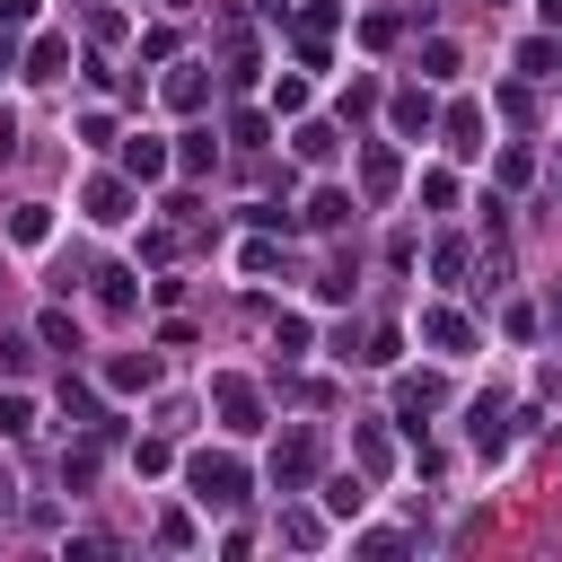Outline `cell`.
<instances>
[{
    "mask_svg": "<svg viewBox=\"0 0 562 562\" xmlns=\"http://www.w3.org/2000/svg\"><path fill=\"white\" fill-rule=\"evenodd\" d=\"M395 132H430V97H422V88L395 97Z\"/></svg>",
    "mask_w": 562,
    "mask_h": 562,
    "instance_id": "obj_20",
    "label": "cell"
},
{
    "mask_svg": "<svg viewBox=\"0 0 562 562\" xmlns=\"http://www.w3.org/2000/svg\"><path fill=\"white\" fill-rule=\"evenodd\" d=\"M35 18V0H0V26H26Z\"/></svg>",
    "mask_w": 562,
    "mask_h": 562,
    "instance_id": "obj_35",
    "label": "cell"
},
{
    "mask_svg": "<svg viewBox=\"0 0 562 562\" xmlns=\"http://www.w3.org/2000/svg\"><path fill=\"white\" fill-rule=\"evenodd\" d=\"M430 272H439V281H457V272H465V246H457V237H439V246H430Z\"/></svg>",
    "mask_w": 562,
    "mask_h": 562,
    "instance_id": "obj_30",
    "label": "cell"
},
{
    "mask_svg": "<svg viewBox=\"0 0 562 562\" xmlns=\"http://www.w3.org/2000/svg\"><path fill=\"white\" fill-rule=\"evenodd\" d=\"M439 404H448V386H439V378H404V386H395V422H404V430H422Z\"/></svg>",
    "mask_w": 562,
    "mask_h": 562,
    "instance_id": "obj_7",
    "label": "cell"
},
{
    "mask_svg": "<svg viewBox=\"0 0 562 562\" xmlns=\"http://www.w3.org/2000/svg\"><path fill=\"white\" fill-rule=\"evenodd\" d=\"M167 9H193V0H167Z\"/></svg>",
    "mask_w": 562,
    "mask_h": 562,
    "instance_id": "obj_39",
    "label": "cell"
},
{
    "mask_svg": "<svg viewBox=\"0 0 562 562\" xmlns=\"http://www.w3.org/2000/svg\"><path fill=\"white\" fill-rule=\"evenodd\" d=\"M360 501H369V492H360V483H351V474H334V483H325V509H334V518H351V509H360Z\"/></svg>",
    "mask_w": 562,
    "mask_h": 562,
    "instance_id": "obj_25",
    "label": "cell"
},
{
    "mask_svg": "<svg viewBox=\"0 0 562 562\" xmlns=\"http://www.w3.org/2000/svg\"><path fill=\"white\" fill-rule=\"evenodd\" d=\"M316 457H325V448H316V430H290V439L272 448V483H281V492H299V483L316 474Z\"/></svg>",
    "mask_w": 562,
    "mask_h": 562,
    "instance_id": "obj_4",
    "label": "cell"
},
{
    "mask_svg": "<svg viewBox=\"0 0 562 562\" xmlns=\"http://www.w3.org/2000/svg\"><path fill=\"white\" fill-rule=\"evenodd\" d=\"M351 448H360V465H369V474H386V457H395V448H386V430H378V422H360V430H351Z\"/></svg>",
    "mask_w": 562,
    "mask_h": 562,
    "instance_id": "obj_19",
    "label": "cell"
},
{
    "mask_svg": "<svg viewBox=\"0 0 562 562\" xmlns=\"http://www.w3.org/2000/svg\"><path fill=\"white\" fill-rule=\"evenodd\" d=\"M123 176H132V184H158V176H167V140H158V132H132V140H123Z\"/></svg>",
    "mask_w": 562,
    "mask_h": 562,
    "instance_id": "obj_8",
    "label": "cell"
},
{
    "mask_svg": "<svg viewBox=\"0 0 562 562\" xmlns=\"http://www.w3.org/2000/svg\"><path fill=\"white\" fill-rule=\"evenodd\" d=\"M97 299H105L114 316H132V272H97Z\"/></svg>",
    "mask_w": 562,
    "mask_h": 562,
    "instance_id": "obj_24",
    "label": "cell"
},
{
    "mask_svg": "<svg viewBox=\"0 0 562 562\" xmlns=\"http://www.w3.org/2000/svg\"><path fill=\"white\" fill-rule=\"evenodd\" d=\"M176 167H184V176H202V167H211V132H184V149H176Z\"/></svg>",
    "mask_w": 562,
    "mask_h": 562,
    "instance_id": "obj_29",
    "label": "cell"
},
{
    "mask_svg": "<svg viewBox=\"0 0 562 562\" xmlns=\"http://www.w3.org/2000/svg\"><path fill=\"white\" fill-rule=\"evenodd\" d=\"M395 35H404V26H395V18H386V9H378V18H360V44H369V53H386V44H395Z\"/></svg>",
    "mask_w": 562,
    "mask_h": 562,
    "instance_id": "obj_26",
    "label": "cell"
},
{
    "mask_svg": "<svg viewBox=\"0 0 562 562\" xmlns=\"http://www.w3.org/2000/svg\"><path fill=\"white\" fill-rule=\"evenodd\" d=\"M290 149H299L307 167H325V158H334L342 140H334V123H299V132H290Z\"/></svg>",
    "mask_w": 562,
    "mask_h": 562,
    "instance_id": "obj_14",
    "label": "cell"
},
{
    "mask_svg": "<svg viewBox=\"0 0 562 562\" xmlns=\"http://www.w3.org/2000/svg\"><path fill=\"white\" fill-rule=\"evenodd\" d=\"M422 70H430V79H448V70H457V44H448V35H430V44H422Z\"/></svg>",
    "mask_w": 562,
    "mask_h": 562,
    "instance_id": "obj_27",
    "label": "cell"
},
{
    "mask_svg": "<svg viewBox=\"0 0 562 562\" xmlns=\"http://www.w3.org/2000/svg\"><path fill=\"white\" fill-rule=\"evenodd\" d=\"M88 220H97V228H123V220H132V176H97V184H88Z\"/></svg>",
    "mask_w": 562,
    "mask_h": 562,
    "instance_id": "obj_6",
    "label": "cell"
},
{
    "mask_svg": "<svg viewBox=\"0 0 562 562\" xmlns=\"http://www.w3.org/2000/svg\"><path fill=\"white\" fill-rule=\"evenodd\" d=\"M544 316H553V325H562V281H553V299H544Z\"/></svg>",
    "mask_w": 562,
    "mask_h": 562,
    "instance_id": "obj_37",
    "label": "cell"
},
{
    "mask_svg": "<svg viewBox=\"0 0 562 562\" xmlns=\"http://www.w3.org/2000/svg\"><path fill=\"white\" fill-rule=\"evenodd\" d=\"M0 430L26 439V430H35V395H0Z\"/></svg>",
    "mask_w": 562,
    "mask_h": 562,
    "instance_id": "obj_23",
    "label": "cell"
},
{
    "mask_svg": "<svg viewBox=\"0 0 562 562\" xmlns=\"http://www.w3.org/2000/svg\"><path fill=\"white\" fill-rule=\"evenodd\" d=\"M149 378H158V360H149V351H123V360H105V386H114V395H132V386H149Z\"/></svg>",
    "mask_w": 562,
    "mask_h": 562,
    "instance_id": "obj_12",
    "label": "cell"
},
{
    "mask_svg": "<svg viewBox=\"0 0 562 562\" xmlns=\"http://www.w3.org/2000/svg\"><path fill=\"white\" fill-rule=\"evenodd\" d=\"M272 342H281V360H299V351H307V316H281V325H272Z\"/></svg>",
    "mask_w": 562,
    "mask_h": 562,
    "instance_id": "obj_31",
    "label": "cell"
},
{
    "mask_svg": "<svg viewBox=\"0 0 562 562\" xmlns=\"http://www.w3.org/2000/svg\"><path fill=\"white\" fill-rule=\"evenodd\" d=\"M184 483H193V501H202V509H237V501H246V465H237L228 448L184 457Z\"/></svg>",
    "mask_w": 562,
    "mask_h": 562,
    "instance_id": "obj_1",
    "label": "cell"
},
{
    "mask_svg": "<svg viewBox=\"0 0 562 562\" xmlns=\"http://www.w3.org/2000/svg\"><path fill=\"white\" fill-rule=\"evenodd\" d=\"M465 422H474V448H483V457H501V448H509V413H501V395H483Z\"/></svg>",
    "mask_w": 562,
    "mask_h": 562,
    "instance_id": "obj_10",
    "label": "cell"
},
{
    "mask_svg": "<svg viewBox=\"0 0 562 562\" xmlns=\"http://www.w3.org/2000/svg\"><path fill=\"white\" fill-rule=\"evenodd\" d=\"M299 220H307V228H342V220H351V193H334V184H325V193H316Z\"/></svg>",
    "mask_w": 562,
    "mask_h": 562,
    "instance_id": "obj_16",
    "label": "cell"
},
{
    "mask_svg": "<svg viewBox=\"0 0 562 562\" xmlns=\"http://www.w3.org/2000/svg\"><path fill=\"white\" fill-rule=\"evenodd\" d=\"M272 114H307V79H281L272 88Z\"/></svg>",
    "mask_w": 562,
    "mask_h": 562,
    "instance_id": "obj_32",
    "label": "cell"
},
{
    "mask_svg": "<svg viewBox=\"0 0 562 562\" xmlns=\"http://www.w3.org/2000/svg\"><path fill=\"white\" fill-rule=\"evenodd\" d=\"M211 404H220L228 430H263V395H255L246 378H211Z\"/></svg>",
    "mask_w": 562,
    "mask_h": 562,
    "instance_id": "obj_3",
    "label": "cell"
},
{
    "mask_svg": "<svg viewBox=\"0 0 562 562\" xmlns=\"http://www.w3.org/2000/svg\"><path fill=\"white\" fill-rule=\"evenodd\" d=\"M9 237H18V246H44V237H53V211H44V202H18V211H9Z\"/></svg>",
    "mask_w": 562,
    "mask_h": 562,
    "instance_id": "obj_15",
    "label": "cell"
},
{
    "mask_svg": "<svg viewBox=\"0 0 562 562\" xmlns=\"http://www.w3.org/2000/svg\"><path fill=\"white\" fill-rule=\"evenodd\" d=\"M395 184H404V158H395L386 140H369V149H360V193H369V202H386Z\"/></svg>",
    "mask_w": 562,
    "mask_h": 562,
    "instance_id": "obj_5",
    "label": "cell"
},
{
    "mask_svg": "<svg viewBox=\"0 0 562 562\" xmlns=\"http://www.w3.org/2000/svg\"><path fill=\"white\" fill-rule=\"evenodd\" d=\"M61 483H70V492H88V483H97V439L61 448Z\"/></svg>",
    "mask_w": 562,
    "mask_h": 562,
    "instance_id": "obj_17",
    "label": "cell"
},
{
    "mask_svg": "<svg viewBox=\"0 0 562 562\" xmlns=\"http://www.w3.org/2000/svg\"><path fill=\"white\" fill-rule=\"evenodd\" d=\"M61 61H70L61 35H35V44H26V79H61Z\"/></svg>",
    "mask_w": 562,
    "mask_h": 562,
    "instance_id": "obj_13",
    "label": "cell"
},
{
    "mask_svg": "<svg viewBox=\"0 0 562 562\" xmlns=\"http://www.w3.org/2000/svg\"><path fill=\"white\" fill-rule=\"evenodd\" d=\"M167 105H176V114H202V105H211V79H202V61H176V70H167Z\"/></svg>",
    "mask_w": 562,
    "mask_h": 562,
    "instance_id": "obj_9",
    "label": "cell"
},
{
    "mask_svg": "<svg viewBox=\"0 0 562 562\" xmlns=\"http://www.w3.org/2000/svg\"><path fill=\"white\" fill-rule=\"evenodd\" d=\"M553 61H562V44H553V35H527V44H518V70H527V79H544Z\"/></svg>",
    "mask_w": 562,
    "mask_h": 562,
    "instance_id": "obj_18",
    "label": "cell"
},
{
    "mask_svg": "<svg viewBox=\"0 0 562 562\" xmlns=\"http://www.w3.org/2000/svg\"><path fill=\"white\" fill-rule=\"evenodd\" d=\"M536 9H544V26H562V0H536Z\"/></svg>",
    "mask_w": 562,
    "mask_h": 562,
    "instance_id": "obj_36",
    "label": "cell"
},
{
    "mask_svg": "<svg viewBox=\"0 0 562 562\" xmlns=\"http://www.w3.org/2000/svg\"><path fill=\"white\" fill-rule=\"evenodd\" d=\"M263 132H272L263 114H228V140H237V149H263Z\"/></svg>",
    "mask_w": 562,
    "mask_h": 562,
    "instance_id": "obj_28",
    "label": "cell"
},
{
    "mask_svg": "<svg viewBox=\"0 0 562 562\" xmlns=\"http://www.w3.org/2000/svg\"><path fill=\"white\" fill-rule=\"evenodd\" d=\"M448 149H457V158L483 149V105H448Z\"/></svg>",
    "mask_w": 562,
    "mask_h": 562,
    "instance_id": "obj_11",
    "label": "cell"
},
{
    "mask_svg": "<svg viewBox=\"0 0 562 562\" xmlns=\"http://www.w3.org/2000/svg\"><path fill=\"white\" fill-rule=\"evenodd\" d=\"M281 536H290V544H316V536H325V527H316V518H307V509H281Z\"/></svg>",
    "mask_w": 562,
    "mask_h": 562,
    "instance_id": "obj_34",
    "label": "cell"
},
{
    "mask_svg": "<svg viewBox=\"0 0 562 562\" xmlns=\"http://www.w3.org/2000/svg\"><path fill=\"white\" fill-rule=\"evenodd\" d=\"M422 342H430L439 360H465V351H474V325H465L457 307H422Z\"/></svg>",
    "mask_w": 562,
    "mask_h": 562,
    "instance_id": "obj_2",
    "label": "cell"
},
{
    "mask_svg": "<svg viewBox=\"0 0 562 562\" xmlns=\"http://www.w3.org/2000/svg\"><path fill=\"white\" fill-rule=\"evenodd\" d=\"M0 518H9V483H0Z\"/></svg>",
    "mask_w": 562,
    "mask_h": 562,
    "instance_id": "obj_38",
    "label": "cell"
},
{
    "mask_svg": "<svg viewBox=\"0 0 562 562\" xmlns=\"http://www.w3.org/2000/svg\"><path fill=\"white\" fill-rule=\"evenodd\" d=\"M395 351H404V334H395V325H378V334L360 342V360H369V369H395Z\"/></svg>",
    "mask_w": 562,
    "mask_h": 562,
    "instance_id": "obj_22",
    "label": "cell"
},
{
    "mask_svg": "<svg viewBox=\"0 0 562 562\" xmlns=\"http://www.w3.org/2000/svg\"><path fill=\"white\" fill-rule=\"evenodd\" d=\"M35 342H44V351H79V325H70V316H61V307H53V316H44V325H35Z\"/></svg>",
    "mask_w": 562,
    "mask_h": 562,
    "instance_id": "obj_21",
    "label": "cell"
},
{
    "mask_svg": "<svg viewBox=\"0 0 562 562\" xmlns=\"http://www.w3.org/2000/svg\"><path fill=\"white\" fill-rule=\"evenodd\" d=\"M237 263H246V272H272L281 255H272V237H246V246H237Z\"/></svg>",
    "mask_w": 562,
    "mask_h": 562,
    "instance_id": "obj_33",
    "label": "cell"
}]
</instances>
